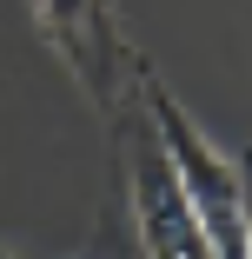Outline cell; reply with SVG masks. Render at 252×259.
Masks as SVG:
<instances>
[{"label":"cell","mask_w":252,"mask_h":259,"mask_svg":"<svg viewBox=\"0 0 252 259\" xmlns=\"http://www.w3.org/2000/svg\"><path fill=\"white\" fill-rule=\"evenodd\" d=\"M139 100H146V113H153V133H160L166 160H173V173H179V193H186V206H192L199 233H206V252H213V259H252L245 160L206 140V126L173 100V87L153 73V60L139 67Z\"/></svg>","instance_id":"cell-2"},{"label":"cell","mask_w":252,"mask_h":259,"mask_svg":"<svg viewBox=\"0 0 252 259\" xmlns=\"http://www.w3.org/2000/svg\"><path fill=\"white\" fill-rule=\"evenodd\" d=\"M113 133V213H126V239L139 259H213L192 206L179 193V173L153 133V113L139 100V80L120 107L107 113Z\"/></svg>","instance_id":"cell-1"},{"label":"cell","mask_w":252,"mask_h":259,"mask_svg":"<svg viewBox=\"0 0 252 259\" xmlns=\"http://www.w3.org/2000/svg\"><path fill=\"white\" fill-rule=\"evenodd\" d=\"M0 259H20V252H7V246H0Z\"/></svg>","instance_id":"cell-5"},{"label":"cell","mask_w":252,"mask_h":259,"mask_svg":"<svg viewBox=\"0 0 252 259\" xmlns=\"http://www.w3.org/2000/svg\"><path fill=\"white\" fill-rule=\"evenodd\" d=\"M27 14H33V33L60 54V67L93 100V113L107 120L146 67V54L120 27V7L113 0H27Z\"/></svg>","instance_id":"cell-3"},{"label":"cell","mask_w":252,"mask_h":259,"mask_svg":"<svg viewBox=\"0 0 252 259\" xmlns=\"http://www.w3.org/2000/svg\"><path fill=\"white\" fill-rule=\"evenodd\" d=\"M239 160H245V213H252V146L239 153Z\"/></svg>","instance_id":"cell-4"}]
</instances>
